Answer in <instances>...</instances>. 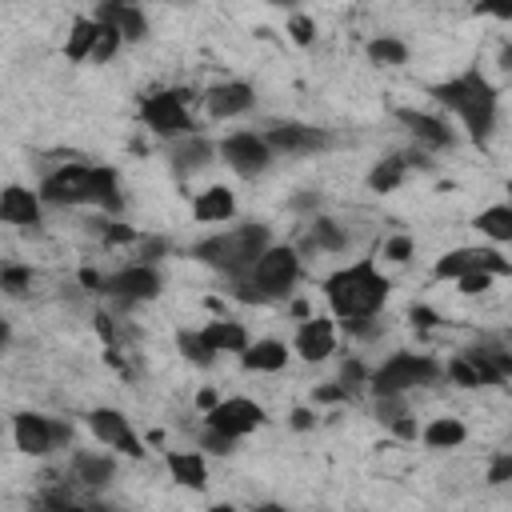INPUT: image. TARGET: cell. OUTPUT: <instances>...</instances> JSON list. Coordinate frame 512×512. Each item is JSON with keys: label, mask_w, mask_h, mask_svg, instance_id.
I'll list each match as a JSON object with an SVG mask.
<instances>
[{"label": "cell", "mask_w": 512, "mask_h": 512, "mask_svg": "<svg viewBox=\"0 0 512 512\" xmlns=\"http://www.w3.org/2000/svg\"><path fill=\"white\" fill-rule=\"evenodd\" d=\"M40 200L56 208H76L92 204L100 212H124V192H120V172L112 164H60L40 180Z\"/></svg>", "instance_id": "cell-1"}, {"label": "cell", "mask_w": 512, "mask_h": 512, "mask_svg": "<svg viewBox=\"0 0 512 512\" xmlns=\"http://www.w3.org/2000/svg\"><path fill=\"white\" fill-rule=\"evenodd\" d=\"M388 292H392V284L376 268L372 256H364L356 264H344V268L324 276V300H328V308L340 324L380 316V308L388 304Z\"/></svg>", "instance_id": "cell-2"}, {"label": "cell", "mask_w": 512, "mask_h": 512, "mask_svg": "<svg viewBox=\"0 0 512 512\" xmlns=\"http://www.w3.org/2000/svg\"><path fill=\"white\" fill-rule=\"evenodd\" d=\"M432 96L460 116L464 132L472 144H488V136L496 132V116H500V96L492 88V80L480 68H468L444 84H432Z\"/></svg>", "instance_id": "cell-3"}, {"label": "cell", "mask_w": 512, "mask_h": 512, "mask_svg": "<svg viewBox=\"0 0 512 512\" xmlns=\"http://www.w3.org/2000/svg\"><path fill=\"white\" fill-rule=\"evenodd\" d=\"M268 244H272L268 224L248 220V224H236V228H228V232H216V236L192 244V256H196L200 264H208V268H216V272H228V276L236 280V276H244V272L256 264V256H260Z\"/></svg>", "instance_id": "cell-4"}, {"label": "cell", "mask_w": 512, "mask_h": 512, "mask_svg": "<svg viewBox=\"0 0 512 512\" xmlns=\"http://www.w3.org/2000/svg\"><path fill=\"white\" fill-rule=\"evenodd\" d=\"M244 280L264 296V304L268 300H288L292 288H296V280H300V252L292 244H268L256 256V264L244 272Z\"/></svg>", "instance_id": "cell-5"}, {"label": "cell", "mask_w": 512, "mask_h": 512, "mask_svg": "<svg viewBox=\"0 0 512 512\" xmlns=\"http://www.w3.org/2000/svg\"><path fill=\"white\" fill-rule=\"evenodd\" d=\"M440 376L444 368L428 352H392L376 372H368V384L372 392H412V388L436 384Z\"/></svg>", "instance_id": "cell-6"}, {"label": "cell", "mask_w": 512, "mask_h": 512, "mask_svg": "<svg viewBox=\"0 0 512 512\" xmlns=\"http://www.w3.org/2000/svg\"><path fill=\"white\" fill-rule=\"evenodd\" d=\"M188 100H192V88H160V92H148L140 100V124L160 136V140H176L184 132H192V116H188Z\"/></svg>", "instance_id": "cell-7"}, {"label": "cell", "mask_w": 512, "mask_h": 512, "mask_svg": "<svg viewBox=\"0 0 512 512\" xmlns=\"http://www.w3.org/2000/svg\"><path fill=\"white\" fill-rule=\"evenodd\" d=\"M216 156H220L236 176H244V180H256V176H264V172L272 168V148H268V140H264L260 132H248V128L228 132V136L216 144Z\"/></svg>", "instance_id": "cell-8"}, {"label": "cell", "mask_w": 512, "mask_h": 512, "mask_svg": "<svg viewBox=\"0 0 512 512\" xmlns=\"http://www.w3.org/2000/svg\"><path fill=\"white\" fill-rule=\"evenodd\" d=\"M472 268H484L492 276H512V260L496 248H480V244H468V248H452L444 252L436 264H432V276L436 280H456L460 272H472Z\"/></svg>", "instance_id": "cell-9"}, {"label": "cell", "mask_w": 512, "mask_h": 512, "mask_svg": "<svg viewBox=\"0 0 512 512\" xmlns=\"http://www.w3.org/2000/svg\"><path fill=\"white\" fill-rule=\"evenodd\" d=\"M160 292H164V280H160L156 264H144V260H136V264H128V268H120L116 276L104 280V296H116L120 308L156 300Z\"/></svg>", "instance_id": "cell-10"}, {"label": "cell", "mask_w": 512, "mask_h": 512, "mask_svg": "<svg viewBox=\"0 0 512 512\" xmlns=\"http://www.w3.org/2000/svg\"><path fill=\"white\" fill-rule=\"evenodd\" d=\"M12 440L24 456H48L52 448H60L68 440V424L40 416V412H16L12 416Z\"/></svg>", "instance_id": "cell-11"}, {"label": "cell", "mask_w": 512, "mask_h": 512, "mask_svg": "<svg viewBox=\"0 0 512 512\" xmlns=\"http://www.w3.org/2000/svg\"><path fill=\"white\" fill-rule=\"evenodd\" d=\"M204 424L228 432L232 440H240V436H248V432H256L264 424V408L256 400H248V396H220L204 412Z\"/></svg>", "instance_id": "cell-12"}, {"label": "cell", "mask_w": 512, "mask_h": 512, "mask_svg": "<svg viewBox=\"0 0 512 512\" xmlns=\"http://www.w3.org/2000/svg\"><path fill=\"white\" fill-rule=\"evenodd\" d=\"M88 432H92L100 444H108V448H116V452H124V456H132V460H144V456H148L144 440L132 432L128 416H124L120 408H92V412H88Z\"/></svg>", "instance_id": "cell-13"}, {"label": "cell", "mask_w": 512, "mask_h": 512, "mask_svg": "<svg viewBox=\"0 0 512 512\" xmlns=\"http://www.w3.org/2000/svg\"><path fill=\"white\" fill-rule=\"evenodd\" d=\"M272 148V156H308V152H320L328 144V132L316 128V124H300V120H276L260 132Z\"/></svg>", "instance_id": "cell-14"}, {"label": "cell", "mask_w": 512, "mask_h": 512, "mask_svg": "<svg viewBox=\"0 0 512 512\" xmlns=\"http://www.w3.org/2000/svg\"><path fill=\"white\" fill-rule=\"evenodd\" d=\"M164 156H168V168L180 176V180H188V176H196V172H204L208 164H212V156H216V144L204 136V132H184V136H176V140H164Z\"/></svg>", "instance_id": "cell-15"}, {"label": "cell", "mask_w": 512, "mask_h": 512, "mask_svg": "<svg viewBox=\"0 0 512 512\" xmlns=\"http://www.w3.org/2000/svg\"><path fill=\"white\" fill-rule=\"evenodd\" d=\"M292 352L304 364H320L336 352V320L332 316H304L296 336H292Z\"/></svg>", "instance_id": "cell-16"}, {"label": "cell", "mask_w": 512, "mask_h": 512, "mask_svg": "<svg viewBox=\"0 0 512 512\" xmlns=\"http://www.w3.org/2000/svg\"><path fill=\"white\" fill-rule=\"evenodd\" d=\"M252 104H256V88L248 80H220L204 92V112L212 120H236L252 112Z\"/></svg>", "instance_id": "cell-17"}, {"label": "cell", "mask_w": 512, "mask_h": 512, "mask_svg": "<svg viewBox=\"0 0 512 512\" xmlns=\"http://www.w3.org/2000/svg\"><path fill=\"white\" fill-rule=\"evenodd\" d=\"M92 20L96 24H112L124 44H140L148 36V16L140 12L136 0H96Z\"/></svg>", "instance_id": "cell-18"}, {"label": "cell", "mask_w": 512, "mask_h": 512, "mask_svg": "<svg viewBox=\"0 0 512 512\" xmlns=\"http://www.w3.org/2000/svg\"><path fill=\"white\" fill-rule=\"evenodd\" d=\"M44 200L36 188L28 184H4L0 188V224H16V228H32L40 224Z\"/></svg>", "instance_id": "cell-19"}, {"label": "cell", "mask_w": 512, "mask_h": 512, "mask_svg": "<svg viewBox=\"0 0 512 512\" xmlns=\"http://www.w3.org/2000/svg\"><path fill=\"white\" fill-rule=\"evenodd\" d=\"M396 120L412 132L416 144L424 148H452L456 144V132L448 128V120L432 116V112H420V108H396Z\"/></svg>", "instance_id": "cell-20"}, {"label": "cell", "mask_w": 512, "mask_h": 512, "mask_svg": "<svg viewBox=\"0 0 512 512\" xmlns=\"http://www.w3.org/2000/svg\"><path fill=\"white\" fill-rule=\"evenodd\" d=\"M164 464L180 488H192V492L208 488V460L200 448H172V452H164Z\"/></svg>", "instance_id": "cell-21"}, {"label": "cell", "mask_w": 512, "mask_h": 512, "mask_svg": "<svg viewBox=\"0 0 512 512\" xmlns=\"http://www.w3.org/2000/svg\"><path fill=\"white\" fill-rule=\"evenodd\" d=\"M240 364L248 368V372H280L284 364H288V344L284 340H276V336H264V340H248L240 352Z\"/></svg>", "instance_id": "cell-22"}, {"label": "cell", "mask_w": 512, "mask_h": 512, "mask_svg": "<svg viewBox=\"0 0 512 512\" xmlns=\"http://www.w3.org/2000/svg\"><path fill=\"white\" fill-rule=\"evenodd\" d=\"M232 216H236V196H232V188L212 184V188L196 192V200H192V220H200V224H220V220H232Z\"/></svg>", "instance_id": "cell-23"}, {"label": "cell", "mask_w": 512, "mask_h": 512, "mask_svg": "<svg viewBox=\"0 0 512 512\" xmlns=\"http://www.w3.org/2000/svg\"><path fill=\"white\" fill-rule=\"evenodd\" d=\"M116 476V460L104 452H76L72 456V484L80 488H108Z\"/></svg>", "instance_id": "cell-24"}, {"label": "cell", "mask_w": 512, "mask_h": 512, "mask_svg": "<svg viewBox=\"0 0 512 512\" xmlns=\"http://www.w3.org/2000/svg\"><path fill=\"white\" fill-rule=\"evenodd\" d=\"M416 436L424 440V448L448 452V448H460V444L468 440V428H464V420H456V416H436V420H428Z\"/></svg>", "instance_id": "cell-25"}, {"label": "cell", "mask_w": 512, "mask_h": 512, "mask_svg": "<svg viewBox=\"0 0 512 512\" xmlns=\"http://www.w3.org/2000/svg\"><path fill=\"white\" fill-rule=\"evenodd\" d=\"M200 336H204V344H208L216 356H220V352H240V348L252 340L240 320H224V316H220V320H208V324L200 328Z\"/></svg>", "instance_id": "cell-26"}, {"label": "cell", "mask_w": 512, "mask_h": 512, "mask_svg": "<svg viewBox=\"0 0 512 512\" xmlns=\"http://www.w3.org/2000/svg\"><path fill=\"white\" fill-rule=\"evenodd\" d=\"M96 32H100V24H96L92 16H76V20L68 24V36H64V60H72V64H84V60L92 56Z\"/></svg>", "instance_id": "cell-27"}, {"label": "cell", "mask_w": 512, "mask_h": 512, "mask_svg": "<svg viewBox=\"0 0 512 512\" xmlns=\"http://www.w3.org/2000/svg\"><path fill=\"white\" fill-rule=\"evenodd\" d=\"M476 228L480 236H488L492 244H508L512 240V208L508 204H492L476 216Z\"/></svg>", "instance_id": "cell-28"}, {"label": "cell", "mask_w": 512, "mask_h": 512, "mask_svg": "<svg viewBox=\"0 0 512 512\" xmlns=\"http://www.w3.org/2000/svg\"><path fill=\"white\" fill-rule=\"evenodd\" d=\"M312 248H320V252H344V248H348L344 224L316 212V216H312Z\"/></svg>", "instance_id": "cell-29"}, {"label": "cell", "mask_w": 512, "mask_h": 512, "mask_svg": "<svg viewBox=\"0 0 512 512\" xmlns=\"http://www.w3.org/2000/svg\"><path fill=\"white\" fill-rule=\"evenodd\" d=\"M364 52H368V60L380 64V68H400V64H408V44L396 40V36H372Z\"/></svg>", "instance_id": "cell-30"}, {"label": "cell", "mask_w": 512, "mask_h": 512, "mask_svg": "<svg viewBox=\"0 0 512 512\" xmlns=\"http://www.w3.org/2000/svg\"><path fill=\"white\" fill-rule=\"evenodd\" d=\"M404 172H408V156H392V160H380L372 172H368V188L372 192H392V188H400V180H404Z\"/></svg>", "instance_id": "cell-31"}, {"label": "cell", "mask_w": 512, "mask_h": 512, "mask_svg": "<svg viewBox=\"0 0 512 512\" xmlns=\"http://www.w3.org/2000/svg\"><path fill=\"white\" fill-rule=\"evenodd\" d=\"M176 348H180L184 360H192V364H200V368H208V364L216 360V352L204 344L200 328H196V332H192V328H180V332H176Z\"/></svg>", "instance_id": "cell-32"}, {"label": "cell", "mask_w": 512, "mask_h": 512, "mask_svg": "<svg viewBox=\"0 0 512 512\" xmlns=\"http://www.w3.org/2000/svg\"><path fill=\"white\" fill-rule=\"evenodd\" d=\"M32 288V268L28 264H0V292L24 296Z\"/></svg>", "instance_id": "cell-33"}, {"label": "cell", "mask_w": 512, "mask_h": 512, "mask_svg": "<svg viewBox=\"0 0 512 512\" xmlns=\"http://www.w3.org/2000/svg\"><path fill=\"white\" fill-rule=\"evenodd\" d=\"M120 48H124L120 32H116L112 24H100V32H96V44H92V56H88V60H96V64H108V60H112Z\"/></svg>", "instance_id": "cell-34"}, {"label": "cell", "mask_w": 512, "mask_h": 512, "mask_svg": "<svg viewBox=\"0 0 512 512\" xmlns=\"http://www.w3.org/2000/svg\"><path fill=\"white\" fill-rule=\"evenodd\" d=\"M444 376H448L456 388H484V384H480V376H476V368H472V360H468L464 352H456V356L448 360Z\"/></svg>", "instance_id": "cell-35"}, {"label": "cell", "mask_w": 512, "mask_h": 512, "mask_svg": "<svg viewBox=\"0 0 512 512\" xmlns=\"http://www.w3.org/2000/svg\"><path fill=\"white\" fill-rule=\"evenodd\" d=\"M200 452H208V456H232L236 452V440L228 436V432H220V428H200Z\"/></svg>", "instance_id": "cell-36"}, {"label": "cell", "mask_w": 512, "mask_h": 512, "mask_svg": "<svg viewBox=\"0 0 512 512\" xmlns=\"http://www.w3.org/2000/svg\"><path fill=\"white\" fill-rule=\"evenodd\" d=\"M288 40L300 44V48H312V44H316V24H312V16L288 12Z\"/></svg>", "instance_id": "cell-37"}, {"label": "cell", "mask_w": 512, "mask_h": 512, "mask_svg": "<svg viewBox=\"0 0 512 512\" xmlns=\"http://www.w3.org/2000/svg\"><path fill=\"white\" fill-rule=\"evenodd\" d=\"M492 280H496L492 272H484V268H472V272H460V276H456V284H460L456 292H464V296H484V292L492 288Z\"/></svg>", "instance_id": "cell-38"}, {"label": "cell", "mask_w": 512, "mask_h": 512, "mask_svg": "<svg viewBox=\"0 0 512 512\" xmlns=\"http://www.w3.org/2000/svg\"><path fill=\"white\" fill-rule=\"evenodd\" d=\"M412 252H416V240L404 236V232H396V236L384 240V260H392V264H408Z\"/></svg>", "instance_id": "cell-39"}, {"label": "cell", "mask_w": 512, "mask_h": 512, "mask_svg": "<svg viewBox=\"0 0 512 512\" xmlns=\"http://www.w3.org/2000/svg\"><path fill=\"white\" fill-rule=\"evenodd\" d=\"M400 412H408V404H404V392H376V420L392 424Z\"/></svg>", "instance_id": "cell-40"}, {"label": "cell", "mask_w": 512, "mask_h": 512, "mask_svg": "<svg viewBox=\"0 0 512 512\" xmlns=\"http://www.w3.org/2000/svg\"><path fill=\"white\" fill-rule=\"evenodd\" d=\"M104 240H108V244H136L140 236H136V228H132V224L112 220V224H104Z\"/></svg>", "instance_id": "cell-41"}, {"label": "cell", "mask_w": 512, "mask_h": 512, "mask_svg": "<svg viewBox=\"0 0 512 512\" xmlns=\"http://www.w3.org/2000/svg\"><path fill=\"white\" fill-rule=\"evenodd\" d=\"M340 384L352 392V388H360V384H368V372H364V364L360 360H348L344 368H340Z\"/></svg>", "instance_id": "cell-42"}, {"label": "cell", "mask_w": 512, "mask_h": 512, "mask_svg": "<svg viewBox=\"0 0 512 512\" xmlns=\"http://www.w3.org/2000/svg\"><path fill=\"white\" fill-rule=\"evenodd\" d=\"M312 400H316V404H340V400H348V388L336 380V384H324V388H316V392H312Z\"/></svg>", "instance_id": "cell-43"}, {"label": "cell", "mask_w": 512, "mask_h": 512, "mask_svg": "<svg viewBox=\"0 0 512 512\" xmlns=\"http://www.w3.org/2000/svg\"><path fill=\"white\" fill-rule=\"evenodd\" d=\"M388 428H392V436H396V440H416V432H420V424H416L408 412H400V416H396Z\"/></svg>", "instance_id": "cell-44"}, {"label": "cell", "mask_w": 512, "mask_h": 512, "mask_svg": "<svg viewBox=\"0 0 512 512\" xmlns=\"http://www.w3.org/2000/svg\"><path fill=\"white\" fill-rule=\"evenodd\" d=\"M508 476H512V456L500 452V456L492 460V468H488V484H504Z\"/></svg>", "instance_id": "cell-45"}, {"label": "cell", "mask_w": 512, "mask_h": 512, "mask_svg": "<svg viewBox=\"0 0 512 512\" xmlns=\"http://www.w3.org/2000/svg\"><path fill=\"white\" fill-rule=\"evenodd\" d=\"M476 12H488L496 20H512V0H480Z\"/></svg>", "instance_id": "cell-46"}, {"label": "cell", "mask_w": 512, "mask_h": 512, "mask_svg": "<svg viewBox=\"0 0 512 512\" xmlns=\"http://www.w3.org/2000/svg\"><path fill=\"white\" fill-rule=\"evenodd\" d=\"M288 424H292L296 432H308V428H316V412H312V408H292V412H288Z\"/></svg>", "instance_id": "cell-47"}, {"label": "cell", "mask_w": 512, "mask_h": 512, "mask_svg": "<svg viewBox=\"0 0 512 512\" xmlns=\"http://www.w3.org/2000/svg\"><path fill=\"white\" fill-rule=\"evenodd\" d=\"M408 316H412V324H416V328H436V324H440V316H436L428 304H416Z\"/></svg>", "instance_id": "cell-48"}, {"label": "cell", "mask_w": 512, "mask_h": 512, "mask_svg": "<svg viewBox=\"0 0 512 512\" xmlns=\"http://www.w3.org/2000/svg\"><path fill=\"white\" fill-rule=\"evenodd\" d=\"M104 280H108V276H100L96 268H80V284H84L88 292H104Z\"/></svg>", "instance_id": "cell-49"}, {"label": "cell", "mask_w": 512, "mask_h": 512, "mask_svg": "<svg viewBox=\"0 0 512 512\" xmlns=\"http://www.w3.org/2000/svg\"><path fill=\"white\" fill-rule=\"evenodd\" d=\"M292 208H296V212H312V208H320V192H300V196H292Z\"/></svg>", "instance_id": "cell-50"}, {"label": "cell", "mask_w": 512, "mask_h": 512, "mask_svg": "<svg viewBox=\"0 0 512 512\" xmlns=\"http://www.w3.org/2000/svg\"><path fill=\"white\" fill-rule=\"evenodd\" d=\"M216 400H220V392H216V388H200V392H196V408H200V412H208Z\"/></svg>", "instance_id": "cell-51"}, {"label": "cell", "mask_w": 512, "mask_h": 512, "mask_svg": "<svg viewBox=\"0 0 512 512\" xmlns=\"http://www.w3.org/2000/svg\"><path fill=\"white\" fill-rule=\"evenodd\" d=\"M8 344H12V324H8L4 316H0V356L8 352Z\"/></svg>", "instance_id": "cell-52"}, {"label": "cell", "mask_w": 512, "mask_h": 512, "mask_svg": "<svg viewBox=\"0 0 512 512\" xmlns=\"http://www.w3.org/2000/svg\"><path fill=\"white\" fill-rule=\"evenodd\" d=\"M292 316H300V320H304V316H308V304H304V300H296V304H292Z\"/></svg>", "instance_id": "cell-53"}, {"label": "cell", "mask_w": 512, "mask_h": 512, "mask_svg": "<svg viewBox=\"0 0 512 512\" xmlns=\"http://www.w3.org/2000/svg\"><path fill=\"white\" fill-rule=\"evenodd\" d=\"M268 4H272V8H296L300 0H268Z\"/></svg>", "instance_id": "cell-54"}, {"label": "cell", "mask_w": 512, "mask_h": 512, "mask_svg": "<svg viewBox=\"0 0 512 512\" xmlns=\"http://www.w3.org/2000/svg\"><path fill=\"white\" fill-rule=\"evenodd\" d=\"M0 436H4V424H0Z\"/></svg>", "instance_id": "cell-55"}, {"label": "cell", "mask_w": 512, "mask_h": 512, "mask_svg": "<svg viewBox=\"0 0 512 512\" xmlns=\"http://www.w3.org/2000/svg\"><path fill=\"white\" fill-rule=\"evenodd\" d=\"M180 4H188V0H180Z\"/></svg>", "instance_id": "cell-56"}]
</instances>
